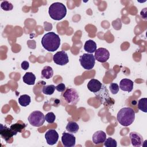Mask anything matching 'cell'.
Instances as JSON below:
<instances>
[{
    "label": "cell",
    "instance_id": "obj_5",
    "mask_svg": "<svg viewBox=\"0 0 147 147\" xmlns=\"http://www.w3.org/2000/svg\"><path fill=\"white\" fill-rule=\"evenodd\" d=\"M28 119L29 123L35 127L42 126L45 121V115L40 111H34L31 113Z\"/></svg>",
    "mask_w": 147,
    "mask_h": 147
},
{
    "label": "cell",
    "instance_id": "obj_31",
    "mask_svg": "<svg viewBox=\"0 0 147 147\" xmlns=\"http://www.w3.org/2000/svg\"><path fill=\"white\" fill-rule=\"evenodd\" d=\"M146 8H144V9H142L141 11L140 15L141 16V17H142L143 18H144L145 20L146 19Z\"/></svg>",
    "mask_w": 147,
    "mask_h": 147
},
{
    "label": "cell",
    "instance_id": "obj_27",
    "mask_svg": "<svg viewBox=\"0 0 147 147\" xmlns=\"http://www.w3.org/2000/svg\"><path fill=\"white\" fill-rule=\"evenodd\" d=\"M45 118L48 123H52L55 121L56 116L53 112H49L45 115Z\"/></svg>",
    "mask_w": 147,
    "mask_h": 147
},
{
    "label": "cell",
    "instance_id": "obj_6",
    "mask_svg": "<svg viewBox=\"0 0 147 147\" xmlns=\"http://www.w3.org/2000/svg\"><path fill=\"white\" fill-rule=\"evenodd\" d=\"M79 62L84 69L91 70L95 65V59L91 53H83L79 57Z\"/></svg>",
    "mask_w": 147,
    "mask_h": 147
},
{
    "label": "cell",
    "instance_id": "obj_14",
    "mask_svg": "<svg viewBox=\"0 0 147 147\" xmlns=\"http://www.w3.org/2000/svg\"><path fill=\"white\" fill-rule=\"evenodd\" d=\"M106 139V134L102 130L96 131L92 135V141L95 145L103 143Z\"/></svg>",
    "mask_w": 147,
    "mask_h": 147
},
{
    "label": "cell",
    "instance_id": "obj_2",
    "mask_svg": "<svg viewBox=\"0 0 147 147\" xmlns=\"http://www.w3.org/2000/svg\"><path fill=\"white\" fill-rule=\"evenodd\" d=\"M135 119V111L131 107L122 108L117 113V119L123 126H128L132 124Z\"/></svg>",
    "mask_w": 147,
    "mask_h": 147
},
{
    "label": "cell",
    "instance_id": "obj_29",
    "mask_svg": "<svg viewBox=\"0 0 147 147\" xmlns=\"http://www.w3.org/2000/svg\"><path fill=\"white\" fill-rule=\"evenodd\" d=\"M55 88L59 92H63L65 90V86L64 83H60L55 87Z\"/></svg>",
    "mask_w": 147,
    "mask_h": 147
},
{
    "label": "cell",
    "instance_id": "obj_30",
    "mask_svg": "<svg viewBox=\"0 0 147 147\" xmlns=\"http://www.w3.org/2000/svg\"><path fill=\"white\" fill-rule=\"evenodd\" d=\"M21 66V68L24 70H26L29 67V63L26 61H24L22 62Z\"/></svg>",
    "mask_w": 147,
    "mask_h": 147
},
{
    "label": "cell",
    "instance_id": "obj_19",
    "mask_svg": "<svg viewBox=\"0 0 147 147\" xmlns=\"http://www.w3.org/2000/svg\"><path fill=\"white\" fill-rule=\"evenodd\" d=\"M53 75V71L52 67L47 65L45 66L41 71V77L42 78L49 79Z\"/></svg>",
    "mask_w": 147,
    "mask_h": 147
},
{
    "label": "cell",
    "instance_id": "obj_13",
    "mask_svg": "<svg viewBox=\"0 0 147 147\" xmlns=\"http://www.w3.org/2000/svg\"><path fill=\"white\" fill-rule=\"evenodd\" d=\"M129 137L133 146H140L142 145L144 143V139L140 134L132 131L129 134Z\"/></svg>",
    "mask_w": 147,
    "mask_h": 147
},
{
    "label": "cell",
    "instance_id": "obj_1",
    "mask_svg": "<svg viewBox=\"0 0 147 147\" xmlns=\"http://www.w3.org/2000/svg\"><path fill=\"white\" fill-rule=\"evenodd\" d=\"M41 44L44 48L48 52H55L60 45V38L55 32H48L42 37Z\"/></svg>",
    "mask_w": 147,
    "mask_h": 147
},
{
    "label": "cell",
    "instance_id": "obj_3",
    "mask_svg": "<svg viewBox=\"0 0 147 147\" xmlns=\"http://www.w3.org/2000/svg\"><path fill=\"white\" fill-rule=\"evenodd\" d=\"M48 13L51 18L59 21L64 18L67 14L65 6L60 2H55L49 7Z\"/></svg>",
    "mask_w": 147,
    "mask_h": 147
},
{
    "label": "cell",
    "instance_id": "obj_20",
    "mask_svg": "<svg viewBox=\"0 0 147 147\" xmlns=\"http://www.w3.org/2000/svg\"><path fill=\"white\" fill-rule=\"evenodd\" d=\"M78 124L74 121H69L66 126V130L71 133H76L79 130Z\"/></svg>",
    "mask_w": 147,
    "mask_h": 147
},
{
    "label": "cell",
    "instance_id": "obj_8",
    "mask_svg": "<svg viewBox=\"0 0 147 147\" xmlns=\"http://www.w3.org/2000/svg\"><path fill=\"white\" fill-rule=\"evenodd\" d=\"M54 63L59 65H64L69 61L67 53L64 51H60L56 52L53 56Z\"/></svg>",
    "mask_w": 147,
    "mask_h": 147
},
{
    "label": "cell",
    "instance_id": "obj_16",
    "mask_svg": "<svg viewBox=\"0 0 147 147\" xmlns=\"http://www.w3.org/2000/svg\"><path fill=\"white\" fill-rule=\"evenodd\" d=\"M102 86V84L98 80L92 79L88 82L87 84V88L91 92L95 93L100 90Z\"/></svg>",
    "mask_w": 147,
    "mask_h": 147
},
{
    "label": "cell",
    "instance_id": "obj_11",
    "mask_svg": "<svg viewBox=\"0 0 147 147\" xmlns=\"http://www.w3.org/2000/svg\"><path fill=\"white\" fill-rule=\"evenodd\" d=\"M45 138L48 145H53L57 143L59 134L55 129H49L45 134Z\"/></svg>",
    "mask_w": 147,
    "mask_h": 147
},
{
    "label": "cell",
    "instance_id": "obj_9",
    "mask_svg": "<svg viewBox=\"0 0 147 147\" xmlns=\"http://www.w3.org/2000/svg\"><path fill=\"white\" fill-rule=\"evenodd\" d=\"M94 57L95 60L100 63L106 62L110 57L109 51L104 48H99L95 52Z\"/></svg>",
    "mask_w": 147,
    "mask_h": 147
},
{
    "label": "cell",
    "instance_id": "obj_26",
    "mask_svg": "<svg viewBox=\"0 0 147 147\" xmlns=\"http://www.w3.org/2000/svg\"><path fill=\"white\" fill-rule=\"evenodd\" d=\"M1 7L5 11H10L13 8V5L7 1H4L2 2L1 4Z\"/></svg>",
    "mask_w": 147,
    "mask_h": 147
},
{
    "label": "cell",
    "instance_id": "obj_4",
    "mask_svg": "<svg viewBox=\"0 0 147 147\" xmlns=\"http://www.w3.org/2000/svg\"><path fill=\"white\" fill-rule=\"evenodd\" d=\"M94 94L96 98L98 99L100 101L101 103H102L104 106L110 107L114 105V100L110 98L109 91L105 85L102 84L100 90Z\"/></svg>",
    "mask_w": 147,
    "mask_h": 147
},
{
    "label": "cell",
    "instance_id": "obj_25",
    "mask_svg": "<svg viewBox=\"0 0 147 147\" xmlns=\"http://www.w3.org/2000/svg\"><path fill=\"white\" fill-rule=\"evenodd\" d=\"M104 145L106 147H116L117 146V142L115 140L111 137H109L105 141Z\"/></svg>",
    "mask_w": 147,
    "mask_h": 147
},
{
    "label": "cell",
    "instance_id": "obj_7",
    "mask_svg": "<svg viewBox=\"0 0 147 147\" xmlns=\"http://www.w3.org/2000/svg\"><path fill=\"white\" fill-rule=\"evenodd\" d=\"M63 98L66 102L70 105H75L79 101V96L75 88H67L63 94Z\"/></svg>",
    "mask_w": 147,
    "mask_h": 147
},
{
    "label": "cell",
    "instance_id": "obj_21",
    "mask_svg": "<svg viewBox=\"0 0 147 147\" xmlns=\"http://www.w3.org/2000/svg\"><path fill=\"white\" fill-rule=\"evenodd\" d=\"M30 101H31L30 97L26 94L22 95L18 98L19 104L23 107L28 106L30 104Z\"/></svg>",
    "mask_w": 147,
    "mask_h": 147
},
{
    "label": "cell",
    "instance_id": "obj_17",
    "mask_svg": "<svg viewBox=\"0 0 147 147\" xmlns=\"http://www.w3.org/2000/svg\"><path fill=\"white\" fill-rule=\"evenodd\" d=\"M96 44L95 42L92 40H88L86 41L84 45V49L89 53L92 54L96 50Z\"/></svg>",
    "mask_w": 147,
    "mask_h": 147
},
{
    "label": "cell",
    "instance_id": "obj_22",
    "mask_svg": "<svg viewBox=\"0 0 147 147\" xmlns=\"http://www.w3.org/2000/svg\"><path fill=\"white\" fill-rule=\"evenodd\" d=\"M26 125L25 123H16L14 124H13L10 126V129L12 130V131L15 133L16 135L18 132L21 133L22 130H24V129L26 127Z\"/></svg>",
    "mask_w": 147,
    "mask_h": 147
},
{
    "label": "cell",
    "instance_id": "obj_23",
    "mask_svg": "<svg viewBox=\"0 0 147 147\" xmlns=\"http://www.w3.org/2000/svg\"><path fill=\"white\" fill-rule=\"evenodd\" d=\"M138 108L144 113L147 112V98H143L140 99L138 102Z\"/></svg>",
    "mask_w": 147,
    "mask_h": 147
},
{
    "label": "cell",
    "instance_id": "obj_18",
    "mask_svg": "<svg viewBox=\"0 0 147 147\" xmlns=\"http://www.w3.org/2000/svg\"><path fill=\"white\" fill-rule=\"evenodd\" d=\"M22 80L25 84L28 85H33L35 83L36 76L32 72H28L23 76Z\"/></svg>",
    "mask_w": 147,
    "mask_h": 147
},
{
    "label": "cell",
    "instance_id": "obj_28",
    "mask_svg": "<svg viewBox=\"0 0 147 147\" xmlns=\"http://www.w3.org/2000/svg\"><path fill=\"white\" fill-rule=\"evenodd\" d=\"M109 88L113 94H117L119 90L118 84L115 83H111L109 86Z\"/></svg>",
    "mask_w": 147,
    "mask_h": 147
},
{
    "label": "cell",
    "instance_id": "obj_24",
    "mask_svg": "<svg viewBox=\"0 0 147 147\" xmlns=\"http://www.w3.org/2000/svg\"><path fill=\"white\" fill-rule=\"evenodd\" d=\"M55 86L53 84H50V85H46L42 87V92L43 94L45 95H52L53 94L55 90Z\"/></svg>",
    "mask_w": 147,
    "mask_h": 147
},
{
    "label": "cell",
    "instance_id": "obj_10",
    "mask_svg": "<svg viewBox=\"0 0 147 147\" xmlns=\"http://www.w3.org/2000/svg\"><path fill=\"white\" fill-rule=\"evenodd\" d=\"M61 142L65 147H73L75 145V137L71 133H63L61 136Z\"/></svg>",
    "mask_w": 147,
    "mask_h": 147
},
{
    "label": "cell",
    "instance_id": "obj_12",
    "mask_svg": "<svg viewBox=\"0 0 147 147\" xmlns=\"http://www.w3.org/2000/svg\"><path fill=\"white\" fill-rule=\"evenodd\" d=\"M0 135L1 137L6 141H8L11 138L15 136V133L12 131L10 127H7L6 125L1 124L0 128Z\"/></svg>",
    "mask_w": 147,
    "mask_h": 147
},
{
    "label": "cell",
    "instance_id": "obj_15",
    "mask_svg": "<svg viewBox=\"0 0 147 147\" xmlns=\"http://www.w3.org/2000/svg\"><path fill=\"white\" fill-rule=\"evenodd\" d=\"M133 82L129 79H123L120 81L119 88L124 91L130 92L133 88Z\"/></svg>",
    "mask_w": 147,
    "mask_h": 147
}]
</instances>
